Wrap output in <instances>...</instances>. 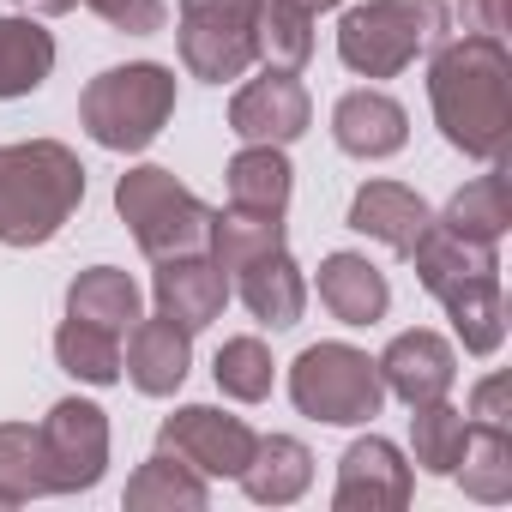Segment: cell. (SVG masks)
Listing matches in <instances>:
<instances>
[{
	"mask_svg": "<svg viewBox=\"0 0 512 512\" xmlns=\"http://www.w3.org/2000/svg\"><path fill=\"white\" fill-rule=\"evenodd\" d=\"M187 368H193V332L187 326H175V320H133V332H127V356H121V374L145 392V398H175L181 392V380H187Z\"/></svg>",
	"mask_w": 512,
	"mask_h": 512,
	"instance_id": "13",
	"label": "cell"
},
{
	"mask_svg": "<svg viewBox=\"0 0 512 512\" xmlns=\"http://www.w3.org/2000/svg\"><path fill=\"white\" fill-rule=\"evenodd\" d=\"M452 476L464 482L470 500H488V506H494V500H512V434H506V428H482V422H470Z\"/></svg>",
	"mask_w": 512,
	"mask_h": 512,
	"instance_id": "28",
	"label": "cell"
},
{
	"mask_svg": "<svg viewBox=\"0 0 512 512\" xmlns=\"http://www.w3.org/2000/svg\"><path fill=\"white\" fill-rule=\"evenodd\" d=\"M205 247H211V260H217L223 272H241V266H253V260H266V253L284 247V217H272V211H247V205L211 211Z\"/></svg>",
	"mask_w": 512,
	"mask_h": 512,
	"instance_id": "25",
	"label": "cell"
},
{
	"mask_svg": "<svg viewBox=\"0 0 512 512\" xmlns=\"http://www.w3.org/2000/svg\"><path fill=\"white\" fill-rule=\"evenodd\" d=\"M79 7H91L109 31H127V37H151V31H163V19H169L163 0H79Z\"/></svg>",
	"mask_w": 512,
	"mask_h": 512,
	"instance_id": "34",
	"label": "cell"
},
{
	"mask_svg": "<svg viewBox=\"0 0 512 512\" xmlns=\"http://www.w3.org/2000/svg\"><path fill=\"white\" fill-rule=\"evenodd\" d=\"M223 181H229V205H247V211H272V217H284L290 187H296V169H290L284 145H247V151H235V157H229Z\"/></svg>",
	"mask_w": 512,
	"mask_h": 512,
	"instance_id": "21",
	"label": "cell"
},
{
	"mask_svg": "<svg viewBox=\"0 0 512 512\" xmlns=\"http://www.w3.org/2000/svg\"><path fill=\"white\" fill-rule=\"evenodd\" d=\"M67 314L85 320V326H103V332H133L139 320V284L121 272V266H91L67 284Z\"/></svg>",
	"mask_w": 512,
	"mask_h": 512,
	"instance_id": "22",
	"label": "cell"
},
{
	"mask_svg": "<svg viewBox=\"0 0 512 512\" xmlns=\"http://www.w3.org/2000/svg\"><path fill=\"white\" fill-rule=\"evenodd\" d=\"M235 482L247 488V500H260V506H290L314 482V452L296 434H260L253 440V458L241 464Z\"/></svg>",
	"mask_w": 512,
	"mask_h": 512,
	"instance_id": "19",
	"label": "cell"
},
{
	"mask_svg": "<svg viewBox=\"0 0 512 512\" xmlns=\"http://www.w3.org/2000/svg\"><path fill=\"white\" fill-rule=\"evenodd\" d=\"M55 73V37L37 19H0V103L43 91Z\"/></svg>",
	"mask_w": 512,
	"mask_h": 512,
	"instance_id": "26",
	"label": "cell"
},
{
	"mask_svg": "<svg viewBox=\"0 0 512 512\" xmlns=\"http://www.w3.org/2000/svg\"><path fill=\"white\" fill-rule=\"evenodd\" d=\"M440 308H446V320H452V332H458V344L470 356H494L500 350V338H506V290H500V272L458 284L452 296H440Z\"/></svg>",
	"mask_w": 512,
	"mask_h": 512,
	"instance_id": "23",
	"label": "cell"
},
{
	"mask_svg": "<svg viewBox=\"0 0 512 512\" xmlns=\"http://www.w3.org/2000/svg\"><path fill=\"white\" fill-rule=\"evenodd\" d=\"M332 139H338V151H350V157L374 163V157L404 151V139H410V115H404V103H398V97H386V91L362 85V91L338 97V109H332Z\"/></svg>",
	"mask_w": 512,
	"mask_h": 512,
	"instance_id": "15",
	"label": "cell"
},
{
	"mask_svg": "<svg viewBox=\"0 0 512 512\" xmlns=\"http://www.w3.org/2000/svg\"><path fill=\"white\" fill-rule=\"evenodd\" d=\"M55 356H61V368H67L73 380H85V386H115V380H121V338L103 332V326H85V320H73V314H67V326L55 332Z\"/></svg>",
	"mask_w": 512,
	"mask_h": 512,
	"instance_id": "31",
	"label": "cell"
},
{
	"mask_svg": "<svg viewBox=\"0 0 512 512\" xmlns=\"http://www.w3.org/2000/svg\"><path fill=\"white\" fill-rule=\"evenodd\" d=\"M314 55V13L296 0H266L260 25H253V61H266L272 73H302Z\"/></svg>",
	"mask_w": 512,
	"mask_h": 512,
	"instance_id": "27",
	"label": "cell"
},
{
	"mask_svg": "<svg viewBox=\"0 0 512 512\" xmlns=\"http://www.w3.org/2000/svg\"><path fill=\"white\" fill-rule=\"evenodd\" d=\"M19 7H25V13H43V19H61V13L79 7V0H19Z\"/></svg>",
	"mask_w": 512,
	"mask_h": 512,
	"instance_id": "37",
	"label": "cell"
},
{
	"mask_svg": "<svg viewBox=\"0 0 512 512\" xmlns=\"http://www.w3.org/2000/svg\"><path fill=\"white\" fill-rule=\"evenodd\" d=\"M211 374H217V392L235 398V404H266V398H272V380H278L272 350H266L260 338H223Z\"/></svg>",
	"mask_w": 512,
	"mask_h": 512,
	"instance_id": "33",
	"label": "cell"
},
{
	"mask_svg": "<svg viewBox=\"0 0 512 512\" xmlns=\"http://www.w3.org/2000/svg\"><path fill=\"white\" fill-rule=\"evenodd\" d=\"M464 434H470V416L452 410L446 398L416 404V416H410V452H416V464L428 476H452V464L464 452Z\"/></svg>",
	"mask_w": 512,
	"mask_h": 512,
	"instance_id": "32",
	"label": "cell"
},
{
	"mask_svg": "<svg viewBox=\"0 0 512 512\" xmlns=\"http://www.w3.org/2000/svg\"><path fill=\"white\" fill-rule=\"evenodd\" d=\"M428 103L452 151L500 163L512 151V55L494 37H458L434 49Z\"/></svg>",
	"mask_w": 512,
	"mask_h": 512,
	"instance_id": "1",
	"label": "cell"
},
{
	"mask_svg": "<svg viewBox=\"0 0 512 512\" xmlns=\"http://www.w3.org/2000/svg\"><path fill=\"white\" fill-rule=\"evenodd\" d=\"M374 368H380V386H386L392 398H404L410 410L446 398L452 380H458V356H452V344H446L440 332H422V326H416V332H398Z\"/></svg>",
	"mask_w": 512,
	"mask_h": 512,
	"instance_id": "12",
	"label": "cell"
},
{
	"mask_svg": "<svg viewBox=\"0 0 512 512\" xmlns=\"http://www.w3.org/2000/svg\"><path fill=\"white\" fill-rule=\"evenodd\" d=\"M253 434L241 416H223L211 404H181L175 416H163L157 446L175 452L181 464H193L199 476H241V464L253 458Z\"/></svg>",
	"mask_w": 512,
	"mask_h": 512,
	"instance_id": "9",
	"label": "cell"
},
{
	"mask_svg": "<svg viewBox=\"0 0 512 512\" xmlns=\"http://www.w3.org/2000/svg\"><path fill=\"white\" fill-rule=\"evenodd\" d=\"M235 278H241L235 290H241L247 314L260 320V326H272V332H290V326H302L308 284H302V266L290 260V247L266 253V260H253V266H241Z\"/></svg>",
	"mask_w": 512,
	"mask_h": 512,
	"instance_id": "20",
	"label": "cell"
},
{
	"mask_svg": "<svg viewBox=\"0 0 512 512\" xmlns=\"http://www.w3.org/2000/svg\"><path fill=\"white\" fill-rule=\"evenodd\" d=\"M506 398H512V380L506 374H488L476 392H470V422H482V428H506Z\"/></svg>",
	"mask_w": 512,
	"mask_h": 512,
	"instance_id": "35",
	"label": "cell"
},
{
	"mask_svg": "<svg viewBox=\"0 0 512 512\" xmlns=\"http://www.w3.org/2000/svg\"><path fill=\"white\" fill-rule=\"evenodd\" d=\"M43 464H49V494H85L109 470V416L85 398H61L43 422Z\"/></svg>",
	"mask_w": 512,
	"mask_h": 512,
	"instance_id": "8",
	"label": "cell"
},
{
	"mask_svg": "<svg viewBox=\"0 0 512 512\" xmlns=\"http://www.w3.org/2000/svg\"><path fill=\"white\" fill-rule=\"evenodd\" d=\"M85 205V163L61 139L0 145V247H43Z\"/></svg>",
	"mask_w": 512,
	"mask_h": 512,
	"instance_id": "2",
	"label": "cell"
},
{
	"mask_svg": "<svg viewBox=\"0 0 512 512\" xmlns=\"http://www.w3.org/2000/svg\"><path fill=\"white\" fill-rule=\"evenodd\" d=\"M151 296H157V314L163 320H175L187 332H205L223 314V302H229V272L217 260H205V253H181V260H163L157 266Z\"/></svg>",
	"mask_w": 512,
	"mask_h": 512,
	"instance_id": "14",
	"label": "cell"
},
{
	"mask_svg": "<svg viewBox=\"0 0 512 512\" xmlns=\"http://www.w3.org/2000/svg\"><path fill=\"white\" fill-rule=\"evenodd\" d=\"M205 500H211L205 476H199L193 464H181L175 452H163V446L127 476V506H133V512H157V506H163V512H175V506H181V512H205Z\"/></svg>",
	"mask_w": 512,
	"mask_h": 512,
	"instance_id": "24",
	"label": "cell"
},
{
	"mask_svg": "<svg viewBox=\"0 0 512 512\" xmlns=\"http://www.w3.org/2000/svg\"><path fill=\"white\" fill-rule=\"evenodd\" d=\"M175 115V73L157 61H127L109 67L85 85L79 121L103 151H145Z\"/></svg>",
	"mask_w": 512,
	"mask_h": 512,
	"instance_id": "4",
	"label": "cell"
},
{
	"mask_svg": "<svg viewBox=\"0 0 512 512\" xmlns=\"http://www.w3.org/2000/svg\"><path fill=\"white\" fill-rule=\"evenodd\" d=\"M446 25V0H368L338 25V61L362 79H398L416 55H434L446 43Z\"/></svg>",
	"mask_w": 512,
	"mask_h": 512,
	"instance_id": "3",
	"label": "cell"
},
{
	"mask_svg": "<svg viewBox=\"0 0 512 512\" xmlns=\"http://www.w3.org/2000/svg\"><path fill=\"white\" fill-rule=\"evenodd\" d=\"M428 223H434L428 199H422L416 187H404V181H368V187H356V199H350V229L386 241L392 253H410Z\"/></svg>",
	"mask_w": 512,
	"mask_h": 512,
	"instance_id": "16",
	"label": "cell"
},
{
	"mask_svg": "<svg viewBox=\"0 0 512 512\" xmlns=\"http://www.w3.org/2000/svg\"><path fill=\"white\" fill-rule=\"evenodd\" d=\"M410 260H416V278H422V290L440 302V296H452L458 284H470V278H488V272H500V253L488 247V241H470V235H452L446 223H428L422 229V241L410 247Z\"/></svg>",
	"mask_w": 512,
	"mask_h": 512,
	"instance_id": "17",
	"label": "cell"
},
{
	"mask_svg": "<svg viewBox=\"0 0 512 512\" xmlns=\"http://www.w3.org/2000/svg\"><path fill=\"white\" fill-rule=\"evenodd\" d=\"M434 223H446L452 235H470V241L500 247V235H506V223H512V205H506V175H500V169H494V175H476L470 187H458V193H452V205H446Z\"/></svg>",
	"mask_w": 512,
	"mask_h": 512,
	"instance_id": "29",
	"label": "cell"
},
{
	"mask_svg": "<svg viewBox=\"0 0 512 512\" xmlns=\"http://www.w3.org/2000/svg\"><path fill=\"white\" fill-rule=\"evenodd\" d=\"M320 302L344 326H374L392 308V284H386V272L374 260H362V253H326L320 260Z\"/></svg>",
	"mask_w": 512,
	"mask_h": 512,
	"instance_id": "18",
	"label": "cell"
},
{
	"mask_svg": "<svg viewBox=\"0 0 512 512\" xmlns=\"http://www.w3.org/2000/svg\"><path fill=\"white\" fill-rule=\"evenodd\" d=\"M338 512H398L410 506V464L392 440L368 434L356 440L344 458H338V494H332Z\"/></svg>",
	"mask_w": 512,
	"mask_h": 512,
	"instance_id": "11",
	"label": "cell"
},
{
	"mask_svg": "<svg viewBox=\"0 0 512 512\" xmlns=\"http://www.w3.org/2000/svg\"><path fill=\"white\" fill-rule=\"evenodd\" d=\"M296 7H308V13H326V7H344V0H296Z\"/></svg>",
	"mask_w": 512,
	"mask_h": 512,
	"instance_id": "38",
	"label": "cell"
},
{
	"mask_svg": "<svg viewBox=\"0 0 512 512\" xmlns=\"http://www.w3.org/2000/svg\"><path fill=\"white\" fill-rule=\"evenodd\" d=\"M308 121H314L308 85L296 73H272V67H266V79H247L229 103V133L247 145H290L308 133Z\"/></svg>",
	"mask_w": 512,
	"mask_h": 512,
	"instance_id": "10",
	"label": "cell"
},
{
	"mask_svg": "<svg viewBox=\"0 0 512 512\" xmlns=\"http://www.w3.org/2000/svg\"><path fill=\"white\" fill-rule=\"evenodd\" d=\"M115 211L121 223L133 229L145 260H181V253H205V235H211V205L181 187L169 169L157 163H139L115 181Z\"/></svg>",
	"mask_w": 512,
	"mask_h": 512,
	"instance_id": "5",
	"label": "cell"
},
{
	"mask_svg": "<svg viewBox=\"0 0 512 512\" xmlns=\"http://www.w3.org/2000/svg\"><path fill=\"white\" fill-rule=\"evenodd\" d=\"M458 19L470 37H494L506 43V0H458Z\"/></svg>",
	"mask_w": 512,
	"mask_h": 512,
	"instance_id": "36",
	"label": "cell"
},
{
	"mask_svg": "<svg viewBox=\"0 0 512 512\" xmlns=\"http://www.w3.org/2000/svg\"><path fill=\"white\" fill-rule=\"evenodd\" d=\"M266 0H181V67L205 85L253 67V25Z\"/></svg>",
	"mask_w": 512,
	"mask_h": 512,
	"instance_id": "7",
	"label": "cell"
},
{
	"mask_svg": "<svg viewBox=\"0 0 512 512\" xmlns=\"http://www.w3.org/2000/svg\"><path fill=\"white\" fill-rule=\"evenodd\" d=\"M37 494H49L43 434L31 422H0V506H25Z\"/></svg>",
	"mask_w": 512,
	"mask_h": 512,
	"instance_id": "30",
	"label": "cell"
},
{
	"mask_svg": "<svg viewBox=\"0 0 512 512\" xmlns=\"http://www.w3.org/2000/svg\"><path fill=\"white\" fill-rule=\"evenodd\" d=\"M290 398L308 422H332V428H356L374 422L386 404L380 368L368 350L356 344H308L290 362Z\"/></svg>",
	"mask_w": 512,
	"mask_h": 512,
	"instance_id": "6",
	"label": "cell"
}]
</instances>
